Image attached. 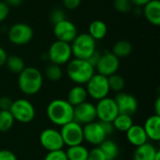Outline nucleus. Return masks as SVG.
<instances>
[{
    "mask_svg": "<svg viewBox=\"0 0 160 160\" xmlns=\"http://www.w3.org/2000/svg\"><path fill=\"white\" fill-rule=\"evenodd\" d=\"M74 107L70 105L67 99H52L46 108V114L51 123L55 126L62 127L73 121Z\"/></svg>",
    "mask_w": 160,
    "mask_h": 160,
    "instance_id": "obj_1",
    "label": "nucleus"
},
{
    "mask_svg": "<svg viewBox=\"0 0 160 160\" xmlns=\"http://www.w3.org/2000/svg\"><path fill=\"white\" fill-rule=\"evenodd\" d=\"M43 75L35 67H25L18 76V86L26 96L37 95L42 88Z\"/></svg>",
    "mask_w": 160,
    "mask_h": 160,
    "instance_id": "obj_2",
    "label": "nucleus"
},
{
    "mask_svg": "<svg viewBox=\"0 0 160 160\" xmlns=\"http://www.w3.org/2000/svg\"><path fill=\"white\" fill-rule=\"evenodd\" d=\"M67 75L77 85H84L95 74V68L86 60L73 58L67 64Z\"/></svg>",
    "mask_w": 160,
    "mask_h": 160,
    "instance_id": "obj_3",
    "label": "nucleus"
},
{
    "mask_svg": "<svg viewBox=\"0 0 160 160\" xmlns=\"http://www.w3.org/2000/svg\"><path fill=\"white\" fill-rule=\"evenodd\" d=\"M70 48L74 58L86 60L97 50V41L88 33H82L72 40Z\"/></svg>",
    "mask_w": 160,
    "mask_h": 160,
    "instance_id": "obj_4",
    "label": "nucleus"
},
{
    "mask_svg": "<svg viewBox=\"0 0 160 160\" xmlns=\"http://www.w3.org/2000/svg\"><path fill=\"white\" fill-rule=\"evenodd\" d=\"M9 112L14 120L21 124H29L36 117L35 106L25 98H18L13 100Z\"/></svg>",
    "mask_w": 160,
    "mask_h": 160,
    "instance_id": "obj_5",
    "label": "nucleus"
},
{
    "mask_svg": "<svg viewBox=\"0 0 160 160\" xmlns=\"http://www.w3.org/2000/svg\"><path fill=\"white\" fill-rule=\"evenodd\" d=\"M47 56L52 64H55L58 66L68 64L72 59L70 44L60 40L53 41L49 47Z\"/></svg>",
    "mask_w": 160,
    "mask_h": 160,
    "instance_id": "obj_6",
    "label": "nucleus"
},
{
    "mask_svg": "<svg viewBox=\"0 0 160 160\" xmlns=\"http://www.w3.org/2000/svg\"><path fill=\"white\" fill-rule=\"evenodd\" d=\"M84 87L87 91L88 97L97 101L107 98L109 93L111 92L108 78L98 73H95L85 83Z\"/></svg>",
    "mask_w": 160,
    "mask_h": 160,
    "instance_id": "obj_7",
    "label": "nucleus"
},
{
    "mask_svg": "<svg viewBox=\"0 0 160 160\" xmlns=\"http://www.w3.org/2000/svg\"><path fill=\"white\" fill-rule=\"evenodd\" d=\"M33 37V28L24 22H17L13 24L8 31V40L17 46H23L28 44L32 40Z\"/></svg>",
    "mask_w": 160,
    "mask_h": 160,
    "instance_id": "obj_8",
    "label": "nucleus"
},
{
    "mask_svg": "<svg viewBox=\"0 0 160 160\" xmlns=\"http://www.w3.org/2000/svg\"><path fill=\"white\" fill-rule=\"evenodd\" d=\"M60 133L65 146L70 147L82 144L83 142V131L82 126L75 121H71L60 128Z\"/></svg>",
    "mask_w": 160,
    "mask_h": 160,
    "instance_id": "obj_9",
    "label": "nucleus"
},
{
    "mask_svg": "<svg viewBox=\"0 0 160 160\" xmlns=\"http://www.w3.org/2000/svg\"><path fill=\"white\" fill-rule=\"evenodd\" d=\"M39 142L47 152L62 150L65 146L60 131L52 128H45L41 131Z\"/></svg>",
    "mask_w": 160,
    "mask_h": 160,
    "instance_id": "obj_10",
    "label": "nucleus"
},
{
    "mask_svg": "<svg viewBox=\"0 0 160 160\" xmlns=\"http://www.w3.org/2000/svg\"><path fill=\"white\" fill-rule=\"evenodd\" d=\"M120 67V59L117 58L111 51H104L101 52L100 58L95 67V70L98 74L105 77H109L114 73H117Z\"/></svg>",
    "mask_w": 160,
    "mask_h": 160,
    "instance_id": "obj_11",
    "label": "nucleus"
},
{
    "mask_svg": "<svg viewBox=\"0 0 160 160\" xmlns=\"http://www.w3.org/2000/svg\"><path fill=\"white\" fill-rule=\"evenodd\" d=\"M97 118L99 122H112L119 114L114 98L107 97L98 101L96 105Z\"/></svg>",
    "mask_w": 160,
    "mask_h": 160,
    "instance_id": "obj_12",
    "label": "nucleus"
},
{
    "mask_svg": "<svg viewBox=\"0 0 160 160\" xmlns=\"http://www.w3.org/2000/svg\"><path fill=\"white\" fill-rule=\"evenodd\" d=\"M82 131L83 141L94 146H99L108 138L99 121H94L82 126Z\"/></svg>",
    "mask_w": 160,
    "mask_h": 160,
    "instance_id": "obj_13",
    "label": "nucleus"
},
{
    "mask_svg": "<svg viewBox=\"0 0 160 160\" xmlns=\"http://www.w3.org/2000/svg\"><path fill=\"white\" fill-rule=\"evenodd\" d=\"M96 119H97V112H96L95 104L89 101H85L74 107L73 121L77 122L78 124L84 126L96 121Z\"/></svg>",
    "mask_w": 160,
    "mask_h": 160,
    "instance_id": "obj_14",
    "label": "nucleus"
},
{
    "mask_svg": "<svg viewBox=\"0 0 160 160\" xmlns=\"http://www.w3.org/2000/svg\"><path fill=\"white\" fill-rule=\"evenodd\" d=\"M53 34L56 38V40L70 44L78 35V29L72 22L65 19L53 24Z\"/></svg>",
    "mask_w": 160,
    "mask_h": 160,
    "instance_id": "obj_15",
    "label": "nucleus"
},
{
    "mask_svg": "<svg viewBox=\"0 0 160 160\" xmlns=\"http://www.w3.org/2000/svg\"><path fill=\"white\" fill-rule=\"evenodd\" d=\"M114 101L117 105L119 113L128 114L132 116L138 111V100L136 98L128 93L119 92L114 98Z\"/></svg>",
    "mask_w": 160,
    "mask_h": 160,
    "instance_id": "obj_16",
    "label": "nucleus"
},
{
    "mask_svg": "<svg viewBox=\"0 0 160 160\" xmlns=\"http://www.w3.org/2000/svg\"><path fill=\"white\" fill-rule=\"evenodd\" d=\"M126 137L128 142L135 147L148 142V138L145 134V131L142 126L140 125L133 124L130 128H128V130L126 132Z\"/></svg>",
    "mask_w": 160,
    "mask_h": 160,
    "instance_id": "obj_17",
    "label": "nucleus"
},
{
    "mask_svg": "<svg viewBox=\"0 0 160 160\" xmlns=\"http://www.w3.org/2000/svg\"><path fill=\"white\" fill-rule=\"evenodd\" d=\"M145 134L148 140L153 142H159L160 141V116L158 115H151L149 116L143 126H142Z\"/></svg>",
    "mask_w": 160,
    "mask_h": 160,
    "instance_id": "obj_18",
    "label": "nucleus"
},
{
    "mask_svg": "<svg viewBox=\"0 0 160 160\" xmlns=\"http://www.w3.org/2000/svg\"><path fill=\"white\" fill-rule=\"evenodd\" d=\"M142 13L146 20L153 25H160V2L159 0H151L142 7Z\"/></svg>",
    "mask_w": 160,
    "mask_h": 160,
    "instance_id": "obj_19",
    "label": "nucleus"
},
{
    "mask_svg": "<svg viewBox=\"0 0 160 160\" xmlns=\"http://www.w3.org/2000/svg\"><path fill=\"white\" fill-rule=\"evenodd\" d=\"M88 94L83 85H75L73 86L68 93L67 101L72 105L73 107H76L85 101H87Z\"/></svg>",
    "mask_w": 160,
    "mask_h": 160,
    "instance_id": "obj_20",
    "label": "nucleus"
},
{
    "mask_svg": "<svg viewBox=\"0 0 160 160\" xmlns=\"http://www.w3.org/2000/svg\"><path fill=\"white\" fill-rule=\"evenodd\" d=\"M158 151L159 150H158L152 143L146 142L136 147L133 154V160H154Z\"/></svg>",
    "mask_w": 160,
    "mask_h": 160,
    "instance_id": "obj_21",
    "label": "nucleus"
},
{
    "mask_svg": "<svg viewBox=\"0 0 160 160\" xmlns=\"http://www.w3.org/2000/svg\"><path fill=\"white\" fill-rule=\"evenodd\" d=\"M108 33V26L105 22L101 20L93 21L88 27V34L97 41L103 39Z\"/></svg>",
    "mask_w": 160,
    "mask_h": 160,
    "instance_id": "obj_22",
    "label": "nucleus"
},
{
    "mask_svg": "<svg viewBox=\"0 0 160 160\" xmlns=\"http://www.w3.org/2000/svg\"><path fill=\"white\" fill-rule=\"evenodd\" d=\"M98 147L107 160H115L119 155V146L112 140L106 139Z\"/></svg>",
    "mask_w": 160,
    "mask_h": 160,
    "instance_id": "obj_23",
    "label": "nucleus"
},
{
    "mask_svg": "<svg viewBox=\"0 0 160 160\" xmlns=\"http://www.w3.org/2000/svg\"><path fill=\"white\" fill-rule=\"evenodd\" d=\"M132 44L128 40H119L117 41L112 49V52L119 59L126 58L132 52Z\"/></svg>",
    "mask_w": 160,
    "mask_h": 160,
    "instance_id": "obj_24",
    "label": "nucleus"
},
{
    "mask_svg": "<svg viewBox=\"0 0 160 160\" xmlns=\"http://www.w3.org/2000/svg\"><path fill=\"white\" fill-rule=\"evenodd\" d=\"M89 150L82 144L68 147L66 155L68 160H87Z\"/></svg>",
    "mask_w": 160,
    "mask_h": 160,
    "instance_id": "obj_25",
    "label": "nucleus"
},
{
    "mask_svg": "<svg viewBox=\"0 0 160 160\" xmlns=\"http://www.w3.org/2000/svg\"><path fill=\"white\" fill-rule=\"evenodd\" d=\"M5 65L10 72H12L14 74H18V75L25 68L23 59L18 55H9V56L8 55Z\"/></svg>",
    "mask_w": 160,
    "mask_h": 160,
    "instance_id": "obj_26",
    "label": "nucleus"
},
{
    "mask_svg": "<svg viewBox=\"0 0 160 160\" xmlns=\"http://www.w3.org/2000/svg\"><path fill=\"white\" fill-rule=\"evenodd\" d=\"M112 125H113L115 130L126 133L128 130V128H130V127L133 125L132 116L128 115V114L119 113L115 117V119L112 121Z\"/></svg>",
    "mask_w": 160,
    "mask_h": 160,
    "instance_id": "obj_27",
    "label": "nucleus"
},
{
    "mask_svg": "<svg viewBox=\"0 0 160 160\" xmlns=\"http://www.w3.org/2000/svg\"><path fill=\"white\" fill-rule=\"evenodd\" d=\"M107 78H108L109 87L111 91H113L115 93H119L123 91L126 85V82L123 76H121L120 74L114 73Z\"/></svg>",
    "mask_w": 160,
    "mask_h": 160,
    "instance_id": "obj_28",
    "label": "nucleus"
},
{
    "mask_svg": "<svg viewBox=\"0 0 160 160\" xmlns=\"http://www.w3.org/2000/svg\"><path fill=\"white\" fill-rule=\"evenodd\" d=\"M15 123L9 111H0V132H8Z\"/></svg>",
    "mask_w": 160,
    "mask_h": 160,
    "instance_id": "obj_29",
    "label": "nucleus"
},
{
    "mask_svg": "<svg viewBox=\"0 0 160 160\" xmlns=\"http://www.w3.org/2000/svg\"><path fill=\"white\" fill-rule=\"evenodd\" d=\"M45 76L51 82L60 81L63 77V70L61 66L51 63L45 69Z\"/></svg>",
    "mask_w": 160,
    "mask_h": 160,
    "instance_id": "obj_30",
    "label": "nucleus"
},
{
    "mask_svg": "<svg viewBox=\"0 0 160 160\" xmlns=\"http://www.w3.org/2000/svg\"><path fill=\"white\" fill-rule=\"evenodd\" d=\"M130 0H113V8L120 13H128L132 10Z\"/></svg>",
    "mask_w": 160,
    "mask_h": 160,
    "instance_id": "obj_31",
    "label": "nucleus"
},
{
    "mask_svg": "<svg viewBox=\"0 0 160 160\" xmlns=\"http://www.w3.org/2000/svg\"><path fill=\"white\" fill-rule=\"evenodd\" d=\"M65 19H67L66 14L62 8H53L52 10V12L50 13V20H51L52 24H55V23H57V22H59Z\"/></svg>",
    "mask_w": 160,
    "mask_h": 160,
    "instance_id": "obj_32",
    "label": "nucleus"
},
{
    "mask_svg": "<svg viewBox=\"0 0 160 160\" xmlns=\"http://www.w3.org/2000/svg\"><path fill=\"white\" fill-rule=\"evenodd\" d=\"M43 160H68L66 155V151L62 150H57V151H52L48 152L47 155L45 156Z\"/></svg>",
    "mask_w": 160,
    "mask_h": 160,
    "instance_id": "obj_33",
    "label": "nucleus"
},
{
    "mask_svg": "<svg viewBox=\"0 0 160 160\" xmlns=\"http://www.w3.org/2000/svg\"><path fill=\"white\" fill-rule=\"evenodd\" d=\"M87 160H107L102 151L98 146H95L93 149L89 150Z\"/></svg>",
    "mask_w": 160,
    "mask_h": 160,
    "instance_id": "obj_34",
    "label": "nucleus"
},
{
    "mask_svg": "<svg viewBox=\"0 0 160 160\" xmlns=\"http://www.w3.org/2000/svg\"><path fill=\"white\" fill-rule=\"evenodd\" d=\"M12 98L8 96H3L0 98V111H9L12 105Z\"/></svg>",
    "mask_w": 160,
    "mask_h": 160,
    "instance_id": "obj_35",
    "label": "nucleus"
},
{
    "mask_svg": "<svg viewBox=\"0 0 160 160\" xmlns=\"http://www.w3.org/2000/svg\"><path fill=\"white\" fill-rule=\"evenodd\" d=\"M9 14V7L3 1H0V22H4Z\"/></svg>",
    "mask_w": 160,
    "mask_h": 160,
    "instance_id": "obj_36",
    "label": "nucleus"
},
{
    "mask_svg": "<svg viewBox=\"0 0 160 160\" xmlns=\"http://www.w3.org/2000/svg\"><path fill=\"white\" fill-rule=\"evenodd\" d=\"M0 160H18L16 155L10 150H0Z\"/></svg>",
    "mask_w": 160,
    "mask_h": 160,
    "instance_id": "obj_37",
    "label": "nucleus"
},
{
    "mask_svg": "<svg viewBox=\"0 0 160 160\" xmlns=\"http://www.w3.org/2000/svg\"><path fill=\"white\" fill-rule=\"evenodd\" d=\"M82 0H63V5L66 8L74 10L80 7Z\"/></svg>",
    "mask_w": 160,
    "mask_h": 160,
    "instance_id": "obj_38",
    "label": "nucleus"
},
{
    "mask_svg": "<svg viewBox=\"0 0 160 160\" xmlns=\"http://www.w3.org/2000/svg\"><path fill=\"white\" fill-rule=\"evenodd\" d=\"M100 55H101V52H99V51H98V50H96L87 59H86V61L92 66V67H96L97 66V64H98V60H99V58H100Z\"/></svg>",
    "mask_w": 160,
    "mask_h": 160,
    "instance_id": "obj_39",
    "label": "nucleus"
},
{
    "mask_svg": "<svg viewBox=\"0 0 160 160\" xmlns=\"http://www.w3.org/2000/svg\"><path fill=\"white\" fill-rule=\"evenodd\" d=\"M100 123H101V126L108 137L111 136L112 134H113V132L115 131V128L112 122H100Z\"/></svg>",
    "mask_w": 160,
    "mask_h": 160,
    "instance_id": "obj_40",
    "label": "nucleus"
},
{
    "mask_svg": "<svg viewBox=\"0 0 160 160\" xmlns=\"http://www.w3.org/2000/svg\"><path fill=\"white\" fill-rule=\"evenodd\" d=\"M7 58H8V54H7L6 51L0 46V68L5 65Z\"/></svg>",
    "mask_w": 160,
    "mask_h": 160,
    "instance_id": "obj_41",
    "label": "nucleus"
},
{
    "mask_svg": "<svg viewBox=\"0 0 160 160\" xmlns=\"http://www.w3.org/2000/svg\"><path fill=\"white\" fill-rule=\"evenodd\" d=\"M5 3L10 8V7H19L23 3V0H5Z\"/></svg>",
    "mask_w": 160,
    "mask_h": 160,
    "instance_id": "obj_42",
    "label": "nucleus"
},
{
    "mask_svg": "<svg viewBox=\"0 0 160 160\" xmlns=\"http://www.w3.org/2000/svg\"><path fill=\"white\" fill-rule=\"evenodd\" d=\"M151 0H130L132 5H134L136 7H140V8H142L143 6H145Z\"/></svg>",
    "mask_w": 160,
    "mask_h": 160,
    "instance_id": "obj_43",
    "label": "nucleus"
},
{
    "mask_svg": "<svg viewBox=\"0 0 160 160\" xmlns=\"http://www.w3.org/2000/svg\"><path fill=\"white\" fill-rule=\"evenodd\" d=\"M155 114L160 116V98L158 97L155 102Z\"/></svg>",
    "mask_w": 160,
    "mask_h": 160,
    "instance_id": "obj_44",
    "label": "nucleus"
},
{
    "mask_svg": "<svg viewBox=\"0 0 160 160\" xmlns=\"http://www.w3.org/2000/svg\"><path fill=\"white\" fill-rule=\"evenodd\" d=\"M154 160H160V151H158V153L157 154V156H156V158H155Z\"/></svg>",
    "mask_w": 160,
    "mask_h": 160,
    "instance_id": "obj_45",
    "label": "nucleus"
}]
</instances>
